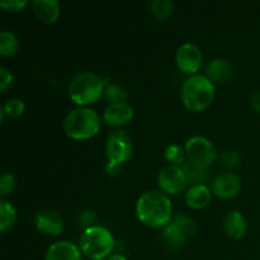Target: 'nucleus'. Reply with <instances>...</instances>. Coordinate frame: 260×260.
<instances>
[{
	"mask_svg": "<svg viewBox=\"0 0 260 260\" xmlns=\"http://www.w3.org/2000/svg\"><path fill=\"white\" fill-rule=\"evenodd\" d=\"M136 215L147 228L165 229L174 217L172 201L160 190H147L137 200Z\"/></svg>",
	"mask_w": 260,
	"mask_h": 260,
	"instance_id": "obj_1",
	"label": "nucleus"
},
{
	"mask_svg": "<svg viewBox=\"0 0 260 260\" xmlns=\"http://www.w3.org/2000/svg\"><path fill=\"white\" fill-rule=\"evenodd\" d=\"M106 83L101 76L91 71H80L69 81L68 94L78 107H86L96 103L104 96Z\"/></svg>",
	"mask_w": 260,
	"mask_h": 260,
	"instance_id": "obj_2",
	"label": "nucleus"
},
{
	"mask_svg": "<svg viewBox=\"0 0 260 260\" xmlns=\"http://www.w3.org/2000/svg\"><path fill=\"white\" fill-rule=\"evenodd\" d=\"M216 96L215 84L206 75L189 76L183 83V106L190 112H203L213 103Z\"/></svg>",
	"mask_w": 260,
	"mask_h": 260,
	"instance_id": "obj_3",
	"label": "nucleus"
},
{
	"mask_svg": "<svg viewBox=\"0 0 260 260\" xmlns=\"http://www.w3.org/2000/svg\"><path fill=\"white\" fill-rule=\"evenodd\" d=\"M101 117L94 109L78 107L66 114L63 119V131L70 139L83 141L93 139L101 131Z\"/></svg>",
	"mask_w": 260,
	"mask_h": 260,
	"instance_id": "obj_4",
	"label": "nucleus"
},
{
	"mask_svg": "<svg viewBox=\"0 0 260 260\" xmlns=\"http://www.w3.org/2000/svg\"><path fill=\"white\" fill-rule=\"evenodd\" d=\"M79 248L84 256L90 260H106L113 254L116 239L104 226L94 225L81 234Z\"/></svg>",
	"mask_w": 260,
	"mask_h": 260,
	"instance_id": "obj_5",
	"label": "nucleus"
},
{
	"mask_svg": "<svg viewBox=\"0 0 260 260\" xmlns=\"http://www.w3.org/2000/svg\"><path fill=\"white\" fill-rule=\"evenodd\" d=\"M188 162L200 169L208 170L217 159V151L212 142L203 136H193L185 142Z\"/></svg>",
	"mask_w": 260,
	"mask_h": 260,
	"instance_id": "obj_6",
	"label": "nucleus"
},
{
	"mask_svg": "<svg viewBox=\"0 0 260 260\" xmlns=\"http://www.w3.org/2000/svg\"><path fill=\"white\" fill-rule=\"evenodd\" d=\"M132 140L126 131L117 129L109 134L106 144V155L109 164L122 167L132 156Z\"/></svg>",
	"mask_w": 260,
	"mask_h": 260,
	"instance_id": "obj_7",
	"label": "nucleus"
},
{
	"mask_svg": "<svg viewBox=\"0 0 260 260\" xmlns=\"http://www.w3.org/2000/svg\"><path fill=\"white\" fill-rule=\"evenodd\" d=\"M187 177L182 167L168 165L160 170L157 175V185L160 192L167 196H177L187 187Z\"/></svg>",
	"mask_w": 260,
	"mask_h": 260,
	"instance_id": "obj_8",
	"label": "nucleus"
},
{
	"mask_svg": "<svg viewBox=\"0 0 260 260\" xmlns=\"http://www.w3.org/2000/svg\"><path fill=\"white\" fill-rule=\"evenodd\" d=\"M175 63L180 73L184 75H197L203 63L202 51L193 43H184L177 50Z\"/></svg>",
	"mask_w": 260,
	"mask_h": 260,
	"instance_id": "obj_9",
	"label": "nucleus"
},
{
	"mask_svg": "<svg viewBox=\"0 0 260 260\" xmlns=\"http://www.w3.org/2000/svg\"><path fill=\"white\" fill-rule=\"evenodd\" d=\"M241 185L243 183L238 174L233 172H225L216 175L211 189L216 197L221 200H231L240 193Z\"/></svg>",
	"mask_w": 260,
	"mask_h": 260,
	"instance_id": "obj_10",
	"label": "nucleus"
},
{
	"mask_svg": "<svg viewBox=\"0 0 260 260\" xmlns=\"http://www.w3.org/2000/svg\"><path fill=\"white\" fill-rule=\"evenodd\" d=\"M35 226L42 235L55 238L62 234L65 223L60 213L56 211L41 210L35 215Z\"/></svg>",
	"mask_w": 260,
	"mask_h": 260,
	"instance_id": "obj_11",
	"label": "nucleus"
},
{
	"mask_svg": "<svg viewBox=\"0 0 260 260\" xmlns=\"http://www.w3.org/2000/svg\"><path fill=\"white\" fill-rule=\"evenodd\" d=\"M134 108L127 102L108 104L103 112V121L111 127H122L128 124L134 118Z\"/></svg>",
	"mask_w": 260,
	"mask_h": 260,
	"instance_id": "obj_12",
	"label": "nucleus"
},
{
	"mask_svg": "<svg viewBox=\"0 0 260 260\" xmlns=\"http://www.w3.org/2000/svg\"><path fill=\"white\" fill-rule=\"evenodd\" d=\"M80 248L68 240H60L53 243L47 249L45 260H83Z\"/></svg>",
	"mask_w": 260,
	"mask_h": 260,
	"instance_id": "obj_13",
	"label": "nucleus"
},
{
	"mask_svg": "<svg viewBox=\"0 0 260 260\" xmlns=\"http://www.w3.org/2000/svg\"><path fill=\"white\" fill-rule=\"evenodd\" d=\"M30 7L36 17L45 24H53L60 18L61 7L57 0H33Z\"/></svg>",
	"mask_w": 260,
	"mask_h": 260,
	"instance_id": "obj_14",
	"label": "nucleus"
},
{
	"mask_svg": "<svg viewBox=\"0 0 260 260\" xmlns=\"http://www.w3.org/2000/svg\"><path fill=\"white\" fill-rule=\"evenodd\" d=\"M222 228L226 235L230 236L231 239L240 240L245 236L246 230H248V223H246L245 217L240 211H230L225 216L222 221Z\"/></svg>",
	"mask_w": 260,
	"mask_h": 260,
	"instance_id": "obj_15",
	"label": "nucleus"
},
{
	"mask_svg": "<svg viewBox=\"0 0 260 260\" xmlns=\"http://www.w3.org/2000/svg\"><path fill=\"white\" fill-rule=\"evenodd\" d=\"M212 198V189L206 184L192 185L185 193V203L192 210H203L207 207Z\"/></svg>",
	"mask_w": 260,
	"mask_h": 260,
	"instance_id": "obj_16",
	"label": "nucleus"
},
{
	"mask_svg": "<svg viewBox=\"0 0 260 260\" xmlns=\"http://www.w3.org/2000/svg\"><path fill=\"white\" fill-rule=\"evenodd\" d=\"M234 75V68L231 62L225 58H215L211 61L206 70V76L215 83H226Z\"/></svg>",
	"mask_w": 260,
	"mask_h": 260,
	"instance_id": "obj_17",
	"label": "nucleus"
},
{
	"mask_svg": "<svg viewBox=\"0 0 260 260\" xmlns=\"http://www.w3.org/2000/svg\"><path fill=\"white\" fill-rule=\"evenodd\" d=\"M17 222V211L8 201L0 202V231L5 234Z\"/></svg>",
	"mask_w": 260,
	"mask_h": 260,
	"instance_id": "obj_18",
	"label": "nucleus"
},
{
	"mask_svg": "<svg viewBox=\"0 0 260 260\" xmlns=\"http://www.w3.org/2000/svg\"><path fill=\"white\" fill-rule=\"evenodd\" d=\"M162 238H164L167 244H169L172 248L179 249L182 248V246H184L188 236L185 235L179 228H177L174 223L170 222L169 225L164 229V231H162Z\"/></svg>",
	"mask_w": 260,
	"mask_h": 260,
	"instance_id": "obj_19",
	"label": "nucleus"
},
{
	"mask_svg": "<svg viewBox=\"0 0 260 260\" xmlns=\"http://www.w3.org/2000/svg\"><path fill=\"white\" fill-rule=\"evenodd\" d=\"M19 48V41L14 33L9 30H3L0 33V55L4 57H10L15 55Z\"/></svg>",
	"mask_w": 260,
	"mask_h": 260,
	"instance_id": "obj_20",
	"label": "nucleus"
},
{
	"mask_svg": "<svg viewBox=\"0 0 260 260\" xmlns=\"http://www.w3.org/2000/svg\"><path fill=\"white\" fill-rule=\"evenodd\" d=\"M150 12L155 19L167 20L174 12V3L170 0H152L150 3Z\"/></svg>",
	"mask_w": 260,
	"mask_h": 260,
	"instance_id": "obj_21",
	"label": "nucleus"
},
{
	"mask_svg": "<svg viewBox=\"0 0 260 260\" xmlns=\"http://www.w3.org/2000/svg\"><path fill=\"white\" fill-rule=\"evenodd\" d=\"M183 170L185 173V177H187L188 184L192 185H198V184H206L208 180V173L207 170L200 169V168L194 167L190 162H185L183 165Z\"/></svg>",
	"mask_w": 260,
	"mask_h": 260,
	"instance_id": "obj_22",
	"label": "nucleus"
},
{
	"mask_svg": "<svg viewBox=\"0 0 260 260\" xmlns=\"http://www.w3.org/2000/svg\"><path fill=\"white\" fill-rule=\"evenodd\" d=\"M165 159L170 165L175 167H183L187 162V154L185 149H183L180 145L172 144L165 150Z\"/></svg>",
	"mask_w": 260,
	"mask_h": 260,
	"instance_id": "obj_23",
	"label": "nucleus"
},
{
	"mask_svg": "<svg viewBox=\"0 0 260 260\" xmlns=\"http://www.w3.org/2000/svg\"><path fill=\"white\" fill-rule=\"evenodd\" d=\"M172 223H174L177 228H179L187 236H192L197 233V223L190 216L184 213H178L173 217Z\"/></svg>",
	"mask_w": 260,
	"mask_h": 260,
	"instance_id": "obj_24",
	"label": "nucleus"
},
{
	"mask_svg": "<svg viewBox=\"0 0 260 260\" xmlns=\"http://www.w3.org/2000/svg\"><path fill=\"white\" fill-rule=\"evenodd\" d=\"M104 98L107 99V102H109V104L124 103L127 102V93L122 86L117 84H108L104 90Z\"/></svg>",
	"mask_w": 260,
	"mask_h": 260,
	"instance_id": "obj_25",
	"label": "nucleus"
},
{
	"mask_svg": "<svg viewBox=\"0 0 260 260\" xmlns=\"http://www.w3.org/2000/svg\"><path fill=\"white\" fill-rule=\"evenodd\" d=\"M2 108L4 111L5 116L10 117V118H17V117H20L24 113L25 104L22 99L12 98L5 102Z\"/></svg>",
	"mask_w": 260,
	"mask_h": 260,
	"instance_id": "obj_26",
	"label": "nucleus"
},
{
	"mask_svg": "<svg viewBox=\"0 0 260 260\" xmlns=\"http://www.w3.org/2000/svg\"><path fill=\"white\" fill-rule=\"evenodd\" d=\"M17 187V179L12 173H4L0 178V196L3 198L13 192Z\"/></svg>",
	"mask_w": 260,
	"mask_h": 260,
	"instance_id": "obj_27",
	"label": "nucleus"
},
{
	"mask_svg": "<svg viewBox=\"0 0 260 260\" xmlns=\"http://www.w3.org/2000/svg\"><path fill=\"white\" fill-rule=\"evenodd\" d=\"M28 5H30V2H27V0H5V2H0V8L3 10L12 13L22 12Z\"/></svg>",
	"mask_w": 260,
	"mask_h": 260,
	"instance_id": "obj_28",
	"label": "nucleus"
},
{
	"mask_svg": "<svg viewBox=\"0 0 260 260\" xmlns=\"http://www.w3.org/2000/svg\"><path fill=\"white\" fill-rule=\"evenodd\" d=\"M220 161L222 162V165L228 168H236L240 164V156L236 151L233 150H228V151L222 152L220 155Z\"/></svg>",
	"mask_w": 260,
	"mask_h": 260,
	"instance_id": "obj_29",
	"label": "nucleus"
},
{
	"mask_svg": "<svg viewBox=\"0 0 260 260\" xmlns=\"http://www.w3.org/2000/svg\"><path fill=\"white\" fill-rule=\"evenodd\" d=\"M13 81H14L13 74L7 68H4V66L0 68V91L5 93L12 86Z\"/></svg>",
	"mask_w": 260,
	"mask_h": 260,
	"instance_id": "obj_30",
	"label": "nucleus"
},
{
	"mask_svg": "<svg viewBox=\"0 0 260 260\" xmlns=\"http://www.w3.org/2000/svg\"><path fill=\"white\" fill-rule=\"evenodd\" d=\"M95 221H96V215L95 212H93V211L86 210L80 215V222L83 223L84 226H86V229L94 226Z\"/></svg>",
	"mask_w": 260,
	"mask_h": 260,
	"instance_id": "obj_31",
	"label": "nucleus"
},
{
	"mask_svg": "<svg viewBox=\"0 0 260 260\" xmlns=\"http://www.w3.org/2000/svg\"><path fill=\"white\" fill-rule=\"evenodd\" d=\"M250 104H251V108L254 109V112H256V113L260 114V90L255 91V93L253 94Z\"/></svg>",
	"mask_w": 260,
	"mask_h": 260,
	"instance_id": "obj_32",
	"label": "nucleus"
},
{
	"mask_svg": "<svg viewBox=\"0 0 260 260\" xmlns=\"http://www.w3.org/2000/svg\"><path fill=\"white\" fill-rule=\"evenodd\" d=\"M119 170H121V167H118V165H113V164H107L106 167V172L108 173L109 175H116L117 173H119Z\"/></svg>",
	"mask_w": 260,
	"mask_h": 260,
	"instance_id": "obj_33",
	"label": "nucleus"
},
{
	"mask_svg": "<svg viewBox=\"0 0 260 260\" xmlns=\"http://www.w3.org/2000/svg\"><path fill=\"white\" fill-rule=\"evenodd\" d=\"M106 260H127V258L121 253H113L112 255H109Z\"/></svg>",
	"mask_w": 260,
	"mask_h": 260,
	"instance_id": "obj_34",
	"label": "nucleus"
}]
</instances>
